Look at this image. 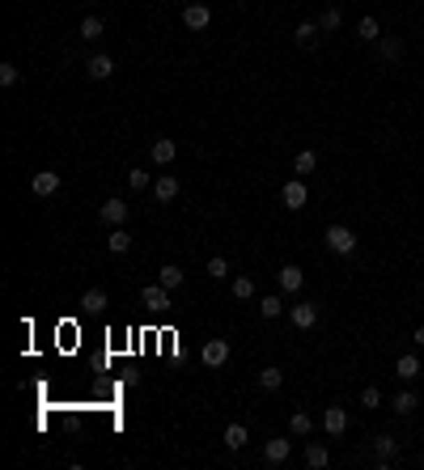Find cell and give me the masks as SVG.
Here are the masks:
<instances>
[{
    "label": "cell",
    "instance_id": "cell-19",
    "mask_svg": "<svg viewBox=\"0 0 424 470\" xmlns=\"http://www.w3.org/2000/svg\"><path fill=\"white\" fill-rule=\"evenodd\" d=\"M314 166H318V152H314V148H301V152L293 157V170H297V178L314 174Z\"/></svg>",
    "mask_w": 424,
    "mask_h": 470
},
{
    "label": "cell",
    "instance_id": "cell-20",
    "mask_svg": "<svg viewBox=\"0 0 424 470\" xmlns=\"http://www.w3.org/2000/svg\"><path fill=\"white\" fill-rule=\"evenodd\" d=\"M289 432H293V437H310V432H314V420H310L305 411H293V415H289Z\"/></svg>",
    "mask_w": 424,
    "mask_h": 470
},
{
    "label": "cell",
    "instance_id": "cell-32",
    "mask_svg": "<svg viewBox=\"0 0 424 470\" xmlns=\"http://www.w3.org/2000/svg\"><path fill=\"white\" fill-rule=\"evenodd\" d=\"M259 309H263V318H280V313H285V301H280V297H263Z\"/></svg>",
    "mask_w": 424,
    "mask_h": 470
},
{
    "label": "cell",
    "instance_id": "cell-4",
    "mask_svg": "<svg viewBox=\"0 0 424 470\" xmlns=\"http://www.w3.org/2000/svg\"><path fill=\"white\" fill-rule=\"evenodd\" d=\"M289 453H293V441L289 437H272L268 445H263V462H268V466H285Z\"/></svg>",
    "mask_w": 424,
    "mask_h": 470
},
{
    "label": "cell",
    "instance_id": "cell-33",
    "mask_svg": "<svg viewBox=\"0 0 424 470\" xmlns=\"http://www.w3.org/2000/svg\"><path fill=\"white\" fill-rule=\"evenodd\" d=\"M81 38H89V42L102 38V17H85V22H81Z\"/></svg>",
    "mask_w": 424,
    "mask_h": 470
},
{
    "label": "cell",
    "instance_id": "cell-18",
    "mask_svg": "<svg viewBox=\"0 0 424 470\" xmlns=\"http://www.w3.org/2000/svg\"><path fill=\"white\" fill-rule=\"evenodd\" d=\"M85 72H89L93 81H106V77H111V72H115V60H111V56H89V64H85Z\"/></svg>",
    "mask_w": 424,
    "mask_h": 470
},
{
    "label": "cell",
    "instance_id": "cell-3",
    "mask_svg": "<svg viewBox=\"0 0 424 470\" xmlns=\"http://www.w3.org/2000/svg\"><path fill=\"white\" fill-rule=\"evenodd\" d=\"M199 360L208 364V369H221V364L229 360V339H208L204 352H199Z\"/></svg>",
    "mask_w": 424,
    "mask_h": 470
},
{
    "label": "cell",
    "instance_id": "cell-29",
    "mask_svg": "<svg viewBox=\"0 0 424 470\" xmlns=\"http://www.w3.org/2000/svg\"><path fill=\"white\" fill-rule=\"evenodd\" d=\"M204 272H208L212 280H229V263H225V258H221V254H212V258H208V267H204Z\"/></svg>",
    "mask_w": 424,
    "mask_h": 470
},
{
    "label": "cell",
    "instance_id": "cell-27",
    "mask_svg": "<svg viewBox=\"0 0 424 470\" xmlns=\"http://www.w3.org/2000/svg\"><path fill=\"white\" fill-rule=\"evenodd\" d=\"M259 386L268 390V394H276V390L285 386V373H280V369H263V373H259Z\"/></svg>",
    "mask_w": 424,
    "mask_h": 470
},
{
    "label": "cell",
    "instance_id": "cell-25",
    "mask_svg": "<svg viewBox=\"0 0 424 470\" xmlns=\"http://www.w3.org/2000/svg\"><path fill=\"white\" fill-rule=\"evenodd\" d=\"M391 407H395V411H399V415H411V411H416V407H420V398H416V394H411V390H399V394H395V402H391Z\"/></svg>",
    "mask_w": 424,
    "mask_h": 470
},
{
    "label": "cell",
    "instance_id": "cell-10",
    "mask_svg": "<svg viewBox=\"0 0 424 470\" xmlns=\"http://www.w3.org/2000/svg\"><path fill=\"white\" fill-rule=\"evenodd\" d=\"M30 191H34V195H43V199H47V195H56V191H60V174H56V170H38V174H34V182H30Z\"/></svg>",
    "mask_w": 424,
    "mask_h": 470
},
{
    "label": "cell",
    "instance_id": "cell-15",
    "mask_svg": "<svg viewBox=\"0 0 424 470\" xmlns=\"http://www.w3.org/2000/svg\"><path fill=\"white\" fill-rule=\"evenodd\" d=\"M106 305H111L106 288H85V292H81V309H85V313H102Z\"/></svg>",
    "mask_w": 424,
    "mask_h": 470
},
{
    "label": "cell",
    "instance_id": "cell-35",
    "mask_svg": "<svg viewBox=\"0 0 424 470\" xmlns=\"http://www.w3.org/2000/svg\"><path fill=\"white\" fill-rule=\"evenodd\" d=\"M22 81V72H17V64H0V85H5V89H13Z\"/></svg>",
    "mask_w": 424,
    "mask_h": 470
},
{
    "label": "cell",
    "instance_id": "cell-17",
    "mask_svg": "<svg viewBox=\"0 0 424 470\" xmlns=\"http://www.w3.org/2000/svg\"><path fill=\"white\" fill-rule=\"evenodd\" d=\"M395 373H399L403 382H411V377H420V356H416V352H403V356L395 360Z\"/></svg>",
    "mask_w": 424,
    "mask_h": 470
},
{
    "label": "cell",
    "instance_id": "cell-6",
    "mask_svg": "<svg viewBox=\"0 0 424 470\" xmlns=\"http://www.w3.org/2000/svg\"><path fill=\"white\" fill-rule=\"evenodd\" d=\"M289 318H293V327H297V331H314V327H318V305L301 301V305H293V309H289Z\"/></svg>",
    "mask_w": 424,
    "mask_h": 470
},
{
    "label": "cell",
    "instance_id": "cell-7",
    "mask_svg": "<svg viewBox=\"0 0 424 470\" xmlns=\"http://www.w3.org/2000/svg\"><path fill=\"white\" fill-rule=\"evenodd\" d=\"M323 432L327 437H344L348 432V411L344 407H327L323 411Z\"/></svg>",
    "mask_w": 424,
    "mask_h": 470
},
{
    "label": "cell",
    "instance_id": "cell-1",
    "mask_svg": "<svg viewBox=\"0 0 424 470\" xmlns=\"http://www.w3.org/2000/svg\"><path fill=\"white\" fill-rule=\"evenodd\" d=\"M323 237H327V250H331V254H352V250H356V233H352L348 225H327Z\"/></svg>",
    "mask_w": 424,
    "mask_h": 470
},
{
    "label": "cell",
    "instance_id": "cell-31",
    "mask_svg": "<svg viewBox=\"0 0 424 470\" xmlns=\"http://www.w3.org/2000/svg\"><path fill=\"white\" fill-rule=\"evenodd\" d=\"M229 288H234V297H238V301H250V297H255V280H250V276H238Z\"/></svg>",
    "mask_w": 424,
    "mask_h": 470
},
{
    "label": "cell",
    "instance_id": "cell-30",
    "mask_svg": "<svg viewBox=\"0 0 424 470\" xmlns=\"http://www.w3.org/2000/svg\"><path fill=\"white\" fill-rule=\"evenodd\" d=\"M318 34H323V30H318V22H301V26H297V42H301V47H314Z\"/></svg>",
    "mask_w": 424,
    "mask_h": 470
},
{
    "label": "cell",
    "instance_id": "cell-23",
    "mask_svg": "<svg viewBox=\"0 0 424 470\" xmlns=\"http://www.w3.org/2000/svg\"><path fill=\"white\" fill-rule=\"evenodd\" d=\"M356 34H361L365 42H378V38H382V26H378V17H361V22H356Z\"/></svg>",
    "mask_w": 424,
    "mask_h": 470
},
{
    "label": "cell",
    "instance_id": "cell-12",
    "mask_svg": "<svg viewBox=\"0 0 424 470\" xmlns=\"http://www.w3.org/2000/svg\"><path fill=\"white\" fill-rule=\"evenodd\" d=\"M276 280H280V292H301V284H305V272H301L297 263H285Z\"/></svg>",
    "mask_w": 424,
    "mask_h": 470
},
{
    "label": "cell",
    "instance_id": "cell-2",
    "mask_svg": "<svg viewBox=\"0 0 424 470\" xmlns=\"http://www.w3.org/2000/svg\"><path fill=\"white\" fill-rule=\"evenodd\" d=\"M280 203L289 207V212H301V207L310 203V191H305V182H301V178H289V182L280 187Z\"/></svg>",
    "mask_w": 424,
    "mask_h": 470
},
{
    "label": "cell",
    "instance_id": "cell-24",
    "mask_svg": "<svg viewBox=\"0 0 424 470\" xmlns=\"http://www.w3.org/2000/svg\"><path fill=\"white\" fill-rule=\"evenodd\" d=\"M378 56L382 60H399L403 56V38H378Z\"/></svg>",
    "mask_w": 424,
    "mask_h": 470
},
{
    "label": "cell",
    "instance_id": "cell-5",
    "mask_svg": "<svg viewBox=\"0 0 424 470\" xmlns=\"http://www.w3.org/2000/svg\"><path fill=\"white\" fill-rule=\"evenodd\" d=\"M374 457H378V466H382V470H386V466H395V462H399V441H395V437H386V432H382V437H374Z\"/></svg>",
    "mask_w": 424,
    "mask_h": 470
},
{
    "label": "cell",
    "instance_id": "cell-26",
    "mask_svg": "<svg viewBox=\"0 0 424 470\" xmlns=\"http://www.w3.org/2000/svg\"><path fill=\"white\" fill-rule=\"evenodd\" d=\"M246 441H250V432H246V424H229V428H225V445H229V449H242Z\"/></svg>",
    "mask_w": 424,
    "mask_h": 470
},
{
    "label": "cell",
    "instance_id": "cell-36",
    "mask_svg": "<svg viewBox=\"0 0 424 470\" xmlns=\"http://www.w3.org/2000/svg\"><path fill=\"white\" fill-rule=\"evenodd\" d=\"M378 402H382V390H378V386H365V390H361V407H365V411L378 407Z\"/></svg>",
    "mask_w": 424,
    "mask_h": 470
},
{
    "label": "cell",
    "instance_id": "cell-11",
    "mask_svg": "<svg viewBox=\"0 0 424 470\" xmlns=\"http://www.w3.org/2000/svg\"><path fill=\"white\" fill-rule=\"evenodd\" d=\"M140 301H144L149 309H166V305H170V288H166V284H144V288H140Z\"/></svg>",
    "mask_w": 424,
    "mask_h": 470
},
{
    "label": "cell",
    "instance_id": "cell-34",
    "mask_svg": "<svg viewBox=\"0 0 424 470\" xmlns=\"http://www.w3.org/2000/svg\"><path fill=\"white\" fill-rule=\"evenodd\" d=\"M128 182H132V191H149V187H153L149 170H128Z\"/></svg>",
    "mask_w": 424,
    "mask_h": 470
},
{
    "label": "cell",
    "instance_id": "cell-37",
    "mask_svg": "<svg viewBox=\"0 0 424 470\" xmlns=\"http://www.w3.org/2000/svg\"><path fill=\"white\" fill-rule=\"evenodd\" d=\"M411 343H416V347L424 352V327H416V335H411Z\"/></svg>",
    "mask_w": 424,
    "mask_h": 470
},
{
    "label": "cell",
    "instance_id": "cell-28",
    "mask_svg": "<svg viewBox=\"0 0 424 470\" xmlns=\"http://www.w3.org/2000/svg\"><path fill=\"white\" fill-rule=\"evenodd\" d=\"M183 280H187V276H183V267H174V263H170V267H162V280H157V284H166V288L174 292V288H183Z\"/></svg>",
    "mask_w": 424,
    "mask_h": 470
},
{
    "label": "cell",
    "instance_id": "cell-21",
    "mask_svg": "<svg viewBox=\"0 0 424 470\" xmlns=\"http://www.w3.org/2000/svg\"><path fill=\"white\" fill-rule=\"evenodd\" d=\"M344 26V13L340 9H323V13H318V30H323V34H335Z\"/></svg>",
    "mask_w": 424,
    "mask_h": 470
},
{
    "label": "cell",
    "instance_id": "cell-13",
    "mask_svg": "<svg viewBox=\"0 0 424 470\" xmlns=\"http://www.w3.org/2000/svg\"><path fill=\"white\" fill-rule=\"evenodd\" d=\"M305 466H310V470L331 466V449H327L323 441H310V445H305Z\"/></svg>",
    "mask_w": 424,
    "mask_h": 470
},
{
    "label": "cell",
    "instance_id": "cell-8",
    "mask_svg": "<svg viewBox=\"0 0 424 470\" xmlns=\"http://www.w3.org/2000/svg\"><path fill=\"white\" fill-rule=\"evenodd\" d=\"M149 157H153V166H170L174 157H179V144H174L170 136H162V140L149 144Z\"/></svg>",
    "mask_w": 424,
    "mask_h": 470
},
{
    "label": "cell",
    "instance_id": "cell-14",
    "mask_svg": "<svg viewBox=\"0 0 424 470\" xmlns=\"http://www.w3.org/2000/svg\"><path fill=\"white\" fill-rule=\"evenodd\" d=\"M183 22H187V30H208L212 9H208V5H187V9H183Z\"/></svg>",
    "mask_w": 424,
    "mask_h": 470
},
{
    "label": "cell",
    "instance_id": "cell-22",
    "mask_svg": "<svg viewBox=\"0 0 424 470\" xmlns=\"http://www.w3.org/2000/svg\"><path fill=\"white\" fill-rule=\"evenodd\" d=\"M106 246H111V254H128V250H132V237H128V229H123V225H115V233L106 237Z\"/></svg>",
    "mask_w": 424,
    "mask_h": 470
},
{
    "label": "cell",
    "instance_id": "cell-16",
    "mask_svg": "<svg viewBox=\"0 0 424 470\" xmlns=\"http://www.w3.org/2000/svg\"><path fill=\"white\" fill-rule=\"evenodd\" d=\"M179 178H170V174H162V178H157L153 182V195H157V203H170V199H179Z\"/></svg>",
    "mask_w": 424,
    "mask_h": 470
},
{
    "label": "cell",
    "instance_id": "cell-9",
    "mask_svg": "<svg viewBox=\"0 0 424 470\" xmlns=\"http://www.w3.org/2000/svg\"><path fill=\"white\" fill-rule=\"evenodd\" d=\"M98 217H102L106 225H123V221H128V199H119V195H115V199H106Z\"/></svg>",
    "mask_w": 424,
    "mask_h": 470
}]
</instances>
